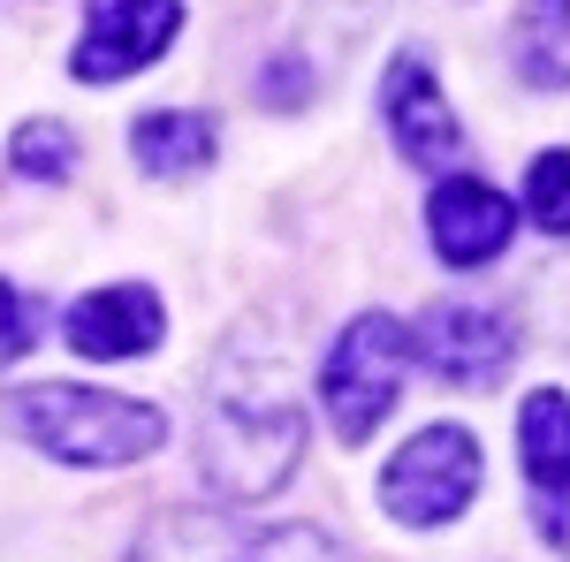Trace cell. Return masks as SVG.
I'll use <instances>...</instances> for the list:
<instances>
[{
  "label": "cell",
  "instance_id": "obj_11",
  "mask_svg": "<svg viewBox=\"0 0 570 562\" xmlns=\"http://www.w3.org/2000/svg\"><path fill=\"white\" fill-rule=\"evenodd\" d=\"M518 433H525V472L540 510H563V486H570V411L563 388H532L525 411H518Z\"/></svg>",
  "mask_w": 570,
  "mask_h": 562
},
{
  "label": "cell",
  "instance_id": "obj_9",
  "mask_svg": "<svg viewBox=\"0 0 570 562\" xmlns=\"http://www.w3.org/2000/svg\"><path fill=\"white\" fill-rule=\"evenodd\" d=\"M426 228H434V252L449 266H487L510 244L518 206L502 190H487V183H441L434 198H426Z\"/></svg>",
  "mask_w": 570,
  "mask_h": 562
},
{
  "label": "cell",
  "instance_id": "obj_1",
  "mask_svg": "<svg viewBox=\"0 0 570 562\" xmlns=\"http://www.w3.org/2000/svg\"><path fill=\"white\" fill-rule=\"evenodd\" d=\"M297 448H305V418H297L289 388L266 365L228 349L206 381V411H198V464L214 479V494H228V502L274 494L297 464Z\"/></svg>",
  "mask_w": 570,
  "mask_h": 562
},
{
  "label": "cell",
  "instance_id": "obj_14",
  "mask_svg": "<svg viewBox=\"0 0 570 562\" xmlns=\"http://www.w3.org/2000/svg\"><path fill=\"white\" fill-rule=\"evenodd\" d=\"M563 175H570L563 145H548V152H540V160H532V220H540V228H548V236H563V220H570Z\"/></svg>",
  "mask_w": 570,
  "mask_h": 562
},
{
  "label": "cell",
  "instance_id": "obj_15",
  "mask_svg": "<svg viewBox=\"0 0 570 562\" xmlns=\"http://www.w3.org/2000/svg\"><path fill=\"white\" fill-rule=\"evenodd\" d=\"M525 61H532V85H563V8H532Z\"/></svg>",
  "mask_w": 570,
  "mask_h": 562
},
{
  "label": "cell",
  "instance_id": "obj_6",
  "mask_svg": "<svg viewBox=\"0 0 570 562\" xmlns=\"http://www.w3.org/2000/svg\"><path fill=\"white\" fill-rule=\"evenodd\" d=\"M411 349L434 365L441 381H456V388H494L510 373V357H518V327L494 304H441V312H426V327H419Z\"/></svg>",
  "mask_w": 570,
  "mask_h": 562
},
{
  "label": "cell",
  "instance_id": "obj_3",
  "mask_svg": "<svg viewBox=\"0 0 570 562\" xmlns=\"http://www.w3.org/2000/svg\"><path fill=\"white\" fill-rule=\"evenodd\" d=\"M403 365H411V327L389 312H357L351 327L327 349V373H320V403L343 441H373V426L395 411L403 395Z\"/></svg>",
  "mask_w": 570,
  "mask_h": 562
},
{
  "label": "cell",
  "instance_id": "obj_4",
  "mask_svg": "<svg viewBox=\"0 0 570 562\" xmlns=\"http://www.w3.org/2000/svg\"><path fill=\"white\" fill-rule=\"evenodd\" d=\"M137 562H351L320 524H244L214 510H168L137 540Z\"/></svg>",
  "mask_w": 570,
  "mask_h": 562
},
{
  "label": "cell",
  "instance_id": "obj_7",
  "mask_svg": "<svg viewBox=\"0 0 570 562\" xmlns=\"http://www.w3.org/2000/svg\"><path fill=\"white\" fill-rule=\"evenodd\" d=\"M183 31V8L176 0H99L85 8V39H77V77L85 85H115V77H130L145 69L160 46Z\"/></svg>",
  "mask_w": 570,
  "mask_h": 562
},
{
  "label": "cell",
  "instance_id": "obj_8",
  "mask_svg": "<svg viewBox=\"0 0 570 562\" xmlns=\"http://www.w3.org/2000/svg\"><path fill=\"white\" fill-rule=\"evenodd\" d=\"M381 115H389V137L403 145V160H419V168H449L456 152H464V122H456V107L441 99L434 69L426 61H395L389 85H381Z\"/></svg>",
  "mask_w": 570,
  "mask_h": 562
},
{
  "label": "cell",
  "instance_id": "obj_5",
  "mask_svg": "<svg viewBox=\"0 0 570 562\" xmlns=\"http://www.w3.org/2000/svg\"><path fill=\"white\" fill-rule=\"evenodd\" d=\"M472 494H480V441L464 426H426L381 472V510L395 524H449Z\"/></svg>",
  "mask_w": 570,
  "mask_h": 562
},
{
  "label": "cell",
  "instance_id": "obj_2",
  "mask_svg": "<svg viewBox=\"0 0 570 562\" xmlns=\"http://www.w3.org/2000/svg\"><path fill=\"white\" fill-rule=\"evenodd\" d=\"M16 426H23V441H39L61 464H137V456L160 448L168 418L153 403H130V395L46 381V388L16 395Z\"/></svg>",
  "mask_w": 570,
  "mask_h": 562
},
{
  "label": "cell",
  "instance_id": "obj_13",
  "mask_svg": "<svg viewBox=\"0 0 570 562\" xmlns=\"http://www.w3.org/2000/svg\"><path fill=\"white\" fill-rule=\"evenodd\" d=\"M16 168L39 175V183H61V175L77 168V137L61 130V122H23L16 130Z\"/></svg>",
  "mask_w": 570,
  "mask_h": 562
},
{
  "label": "cell",
  "instance_id": "obj_12",
  "mask_svg": "<svg viewBox=\"0 0 570 562\" xmlns=\"http://www.w3.org/2000/svg\"><path fill=\"white\" fill-rule=\"evenodd\" d=\"M130 137H137V168L145 175H190V168L214 160V122H206V115H183V107L145 115Z\"/></svg>",
  "mask_w": 570,
  "mask_h": 562
},
{
  "label": "cell",
  "instance_id": "obj_10",
  "mask_svg": "<svg viewBox=\"0 0 570 562\" xmlns=\"http://www.w3.org/2000/svg\"><path fill=\"white\" fill-rule=\"evenodd\" d=\"M160 297L145 289V282H122V289H91L77 297L69 312V349H85V357H145V349L160 343Z\"/></svg>",
  "mask_w": 570,
  "mask_h": 562
},
{
  "label": "cell",
  "instance_id": "obj_16",
  "mask_svg": "<svg viewBox=\"0 0 570 562\" xmlns=\"http://www.w3.org/2000/svg\"><path fill=\"white\" fill-rule=\"evenodd\" d=\"M23 349H31V319H23V297L0 282V373H8Z\"/></svg>",
  "mask_w": 570,
  "mask_h": 562
}]
</instances>
